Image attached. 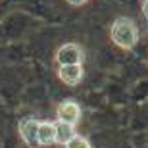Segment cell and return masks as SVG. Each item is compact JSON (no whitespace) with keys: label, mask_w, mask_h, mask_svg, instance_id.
<instances>
[{"label":"cell","mask_w":148,"mask_h":148,"mask_svg":"<svg viewBox=\"0 0 148 148\" xmlns=\"http://www.w3.org/2000/svg\"><path fill=\"white\" fill-rule=\"evenodd\" d=\"M143 14H144V17L148 19V0H144V2H143Z\"/></svg>","instance_id":"30bf717a"},{"label":"cell","mask_w":148,"mask_h":148,"mask_svg":"<svg viewBox=\"0 0 148 148\" xmlns=\"http://www.w3.org/2000/svg\"><path fill=\"white\" fill-rule=\"evenodd\" d=\"M64 148H92V144L88 143L87 137H83V135H75L71 140H67L64 144Z\"/></svg>","instance_id":"ba28073f"},{"label":"cell","mask_w":148,"mask_h":148,"mask_svg":"<svg viewBox=\"0 0 148 148\" xmlns=\"http://www.w3.org/2000/svg\"><path fill=\"white\" fill-rule=\"evenodd\" d=\"M83 66H64V67H58V77L60 81L67 87H77L79 83L83 81Z\"/></svg>","instance_id":"5b68a950"},{"label":"cell","mask_w":148,"mask_h":148,"mask_svg":"<svg viewBox=\"0 0 148 148\" xmlns=\"http://www.w3.org/2000/svg\"><path fill=\"white\" fill-rule=\"evenodd\" d=\"M37 144L38 146H52V144H56L54 121H38Z\"/></svg>","instance_id":"8992f818"},{"label":"cell","mask_w":148,"mask_h":148,"mask_svg":"<svg viewBox=\"0 0 148 148\" xmlns=\"http://www.w3.org/2000/svg\"><path fill=\"white\" fill-rule=\"evenodd\" d=\"M54 60L58 64V67L81 66L83 60H85V52L75 42H64L62 46H58V50H56V54H54Z\"/></svg>","instance_id":"7a4b0ae2"},{"label":"cell","mask_w":148,"mask_h":148,"mask_svg":"<svg viewBox=\"0 0 148 148\" xmlns=\"http://www.w3.org/2000/svg\"><path fill=\"white\" fill-rule=\"evenodd\" d=\"M54 131H56V144H62V146L77 135L75 133V125L62 123V121H54Z\"/></svg>","instance_id":"52a82bcc"},{"label":"cell","mask_w":148,"mask_h":148,"mask_svg":"<svg viewBox=\"0 0 148 148\" xmlns=\"http://www.w3.org/2000/svg\"><path fill=\"white\" fill-rule=\"evenodd\" d=\"M67 4H71V6H83V4H87V0H67Z\"/></svg>","instance_id":"9c48e42d"},{"label":"cell","mask_w":148,"mask_h":148,"mask_svg":"<svg viewBox=\"0 0 148 148\" xmlns=\"http://www.w3.org/2000/svg\"><path fill=\"white\" fill-rule=\"evenodd\" d=\"M37 131H38V119H35V117H25L17 125V133H19V137L27 148H38Z\"/></svg>","instance_id":"277c9868"},{"label":"cell","mask_w":148,"mask_h":148,"mask_svg":"<svg viewBox=\"0 0 148 148\" xmlns=\"http://www.w3.org/2000/svg\"><path fill=\"white\" fill-rule=\"evenodd\" d=\"M110 38L115 46H119L123 50L135 48L137 42H138L137 23L133 21V19H129V17H125V16L115 17L112 27H110Z\"/></svg>","instance_id":"6da1fadb"},{"label":"cell","mask_w":148,"mask_h":148,"mask_svg":"<svg viewBox=\"0 0 148 148\" xmlns=\"http://www.w3.org/2000/svg\"><path fill=\"white\" fill-rule=\"evenodd\" d=\"M56 117L62 123H69V125H77L81 119V108L75 100H64L56 108Z\"/></svg>","instance_id":"3957f363"}]
</instances>
